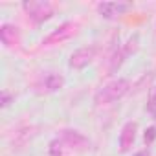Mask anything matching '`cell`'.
Returning <instances> with one entry per match:
<instances>
[{
	"label": "cell",
	"instance_id": "obj_1",
	"mask_svg": "<svg viewBox=\"0 0 156 156\" xmlns=\"http://www.w3.org/2000/svg\"><path fill=\"white\" fill-rule=\"evenodd\" d=\"M130 88V83L127 79H116V81H110L108 85H105L103 88H99L94 96V103L98 107H103V105H110L118 99H121Z\"/></svg>",
	"mask_w": 156,
	"mask_h": 156
},
{
	"label": "cell",
	"instance_id": "obj_2",
	"mask_svg": "<svg viewBox=\"0 0 156 156\" xmlns=\"http://www.w3.org/2000/svg\"><path fill=\"white\" fill-rule=\"evenodd\" d=\"M22 9L33 24H42L53 17V6L50 2H44V0H39V2H35V0L22 2Z\"/></svg>",
	"mask_w": 156,
	"mask_h": 156
},
{
	"label": "cell",
	"instance_id": "obj_3",
	"mask_svg": "<svg viewBox=\"0 0 156 156\" xmlns=\"http://www.w3.org/2000/svg\"><path fill=\"white\" fill-rule=\"evenodd\" d=\"M136 50H138V35L130 37L121 48H118V50L114 51V55H112L110 61H108V75L116 73V72L121 68V64L125 62V59H127L130 53H134Z\"/></svg>",
	"mask_w": 156,
	"mask_h": 156
},
{
	"label": "cell",
	"instance_id": "obj_4",
	"mask_svg": "<svg viewBox=\"0 0 156 156\" xmlns=\"http://www.w3.org/2000/svg\"><path fill=\"white\" fill-rule=\"evenodd\" d=\"M59 140L62 141V145H68L73 151L90 149V140L87 136H83L79 130H73V129H62L61 134H59Z\"/></svg>",
	"mask_w": 156,
	"mask_h": 156
},
{
	"label": "cell",
	"instance_id": "obj_5",
	"mask_svg": "<svg viewBox=\"0 0 156 156\" xmlns=\"http://www.w3.org/2000/svg\"><path fill=\"white\" fill-rule=\"evenodd\" d=\"M94 57H96V48H94V46H83V48L75 50V51L70 55L68 64H70V68H73V70H81V68L88 66V64L94 61Z\"/></svg>",
	"mask_w": 156,
	"mask_h": 156
},
{
	"label": "cell",
	"instance_id": "obj_6",
	"mask_svg": "<svg viewBox=\"0 0 156 156\" xmlns=\"http://www.w3.org/2000/svg\"><path fill=\"white\" fill-rule=\"evenodd\" d=\"M129 9H132L130 2H101V4H98V13L105 19H116V17L127 13Z\"/></svg>",
	"mask_w": 156,
	"mask_h": 156
},
{
	"label": "cell",
	"instance_id": "obj_7",
	"mask_svg": "<svg viewBox=\"0 0 156 156\" xmlns=\"http://www.w3.org/2000/svg\"><path fill=\"white\" fill-rule=\"evenodd\" d=\"M73 31H75V26L72 24V22H64V24H61L59 28H55L44 41H42V44L44 46H51V44H59V42H62V41H66V39H70L72 35H73Z\"/></svg>",
	"mask_w": 156,
	"mask_h": 156
},
{
	"label": "cell",
	"instance_id": "obj_8",
	"mask_svg": "<svg viewBox=\"0 0 156 156\" xmlns=\"http://www.w3.org/2000/svg\"><path fill=\"white\" fill-rule=\"evenodd\" d=\"M136 130H138V123L136 121H127L119 132V151L121 152H129L130 147L136 141Z\"/></svg>",
	"mask_w": 156,
	"mask_h": 156
},
{
	"label": "cell",
	"instance_id": "obj_9",
	"mask_svg": "<svg viewBox=\"0 0 156 156\" xmlns=\"http://www.w3.org/2000/svg\"><path fill=\"white\" fill-rule=\"evenodd\" d=\"M64 87V77L61 73H55V72H50L42 77L41 81V88L44 92H57Z\"/></svg>",
	"mask_w": 156,
	"mask_h": 156
},
{
	"label": "cell",
	"instance_id": "obj_10",
	"mask_svg": "<svg viewBox=\"0 0 156 156\" xmlns=\"http://www.w3.org/2000/svg\"><path fill=\"white\" fill-rule=\"evenodd\" d=\"M0 39L6 46H15L19 42V28L15 24H4L0 28Z\"/></svg>",
	"mask_w": 156,
	"mask_h": 156
},
{
	"label": "cell",
	"instance_id": "obj_11",
	"mask_svg": "<svg viewBox=\"0 0 156 156\" xmlns=\"http://www.w3.org/2000/svg\"><path fill=\"white\" fill-rule=\"evenodd\" d=\"M33 127H30V125H26V127H22V129H19L17 132H15V147H22V145H26L28 143V140L33 136Z\"/></svg>",
	"mask_w": 156,
	"mask_h": 156
},
{
	"label": "cell",
	"instance_id": "obj_12",
	"mask_svg": "<svg viewBox=\"0 0 156 156\" xmlns=\"http://www.w3.org/2000/svg\"><path fill=\"white\" fill-rule=\"evenodd\" d=\"M48 151H50V156H62V141H61L59 138L51 140Z\"/></svg>",
	"mask_w": 156,
	"mask_h": 156
},
{
	"label": "cell",
	"instance_id": "obj_13",
	"mask_svg": "<svg viewBox=\"0 0 156 156\" xmlns=\"http://www.w3.org/2000/svg\"><path fill=\"white\" fill-rule=\"evenodd\" d=\"M143 140H145V145L149 147V145L156 140V127H149V129L145 130V134H143Z\"/></svg>",
	"mask_w": 156,
	"mask_h": 156
},
{
	"label": "cell",
	"instance_id": "obj_14",
	"mask_svg": "<svg viewBox=\"0 0 156 156\" xmlns=\"http://www.w3.org/2000/svg\"><path fill=\"white\" fill-rule=\"evenodd\" d=\"M147 108H149L151 112H154V110H156V87H154V88H151V94H149V103H147Z\"/></svg>",
	"mask_w": 156,
	"mask_h": 156
},
{
	"label": "cell",
	"instance_id": "obj_15",
	"mask_svg": "<svg viewBox=\"0 0 156 156\" xmlns=\"http://www.w3.org/2000/svg\"><path fill=\"white\" fill-rule=\"evenodd\" d=\"M15 96H11L9 94V90H2V107L6 108V107H9V103H11V99H13Z\"/></svg>",
	"mask_w": 156,
	"mask_h": 156
},
{
	"label": "cell",
	"instance_id": "obj_16",
	"mask_svg": "<svg viewBox=\"0 0 156 156\" xmlns=\"http://www.w3.org/2000/svg\"><path fill=\"white\" fill-rule=\"evenodd\" d=\"M134 156H151V151H149V149H141V151H138Z\"/></svg>",
	"mask_w": 156,
	"mask_h": 156
},
{
	"label": "cell",
	"instance_id": "obj_17",
	"mask_svg": "<svg viewBox=\"0 0 156 156\" xmlns=\"http://www.w3.org/2000/svg\"><path fill=\"white\" fill-rule=\"evenodd\" d=\"M151 114H152V119L156 121V110H154V112H151Z\"/></svg>",
	"mask_w": 156,
	"mask_h": 156
}]
</instances>
